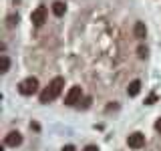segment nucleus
<instances>
[{
    "label": "nucleus",
    "instance_id": "1",
    "mask_svg": "<svg viewBox=\"0 0 161 151\" xmlns=\"http://www.w3.org/2000/svg\"><path fill=\"white\" fill-rule=\"evenodd\" d=\"M63 87H64V79L63 77L53 79L50 85H48V89H44L42 93H40V103H50L53 99H57L60 95V91H63Z\"/></svg>",
    "mask_w": 161,
    "mask_h": 151
},
{
    "label": "nucleus",
    "instance_id": "2",
    "mask_svg": "<svg viewBox=\"0 0 161 151\" xmlns=\"http://www.w3.org/2000/svg\"><path fill=\"white\" fill-rule=\"evenodd\" d=\"M18 91H20V95H34V93L38 91V79H36V77L24 79L22 83L18 85Z\"/></svg>",
    "mask_w": 161,
    "mask_h": 151
},
{
    "label": "nucleus",
    "instance_id": "3",
    "mask_svg": "<svg viewBox=\"0 0 161 151\" xmlns=\"http://www.w3.org/2000/svg\"><path fill=\"white\" fill-rule=\"evenodd\" d=\"M127 145L131 149H141L145 145V135L139 133V131H135V133H131L127 137Z\"/></svg>",
    "mask_w": 161,
    "mask_h": 151
},
{
    "label": "nucleus",
    "instance_id": "4",
    "mask_svg": "<svg viewBox=\"0 0 161 151\" xmlns=\"http://www.w3.org/2000/svg\"><path fill=\"white\" fill-rule=\"evenodd\" d=\"M30 20H32L34 26H42V24L47 22V8H44V6H38L32 14H30Z\"/></svg>",
    "mask_w": 161,
    "mask_h": 151
},
{
    "label": "nucleus",
    "instance_id": "5",
    "mask_svg": "<svg viewBox=\"0 0 161 151\" xmlns=\"http://www.w3.org/2000/svg\"><path fill=\"white\" fill-rule=\"evenodd\" d=\"M80 95H83L80 87H70V91L67 93V97H64V105H75V103H79Z\"/></svg>",
    "mask_w": 161,
    "mask_h": 151
},
{
    "label": "nucleus",
    "instance_id": "6",
    "mask_svg": "<svg viewBox=\"0 0 161 151\" xmlns=\"http://www.w3.org/2000/svg\"><path fill=\"white\" fill-rule=\"evenodd\" d=\"M4 143L10 145V147H18V145L22 143V135H20L18 131H10L6 135V141H4Z\"/></svg>",
    "mask_w": 161,
    "mask_h": 151
},
{
    "label": "nucleus",
    "instance_id": "7",
    "mask_svg": "<svg viewBox=\"0 0 161 151\" xmlns=\"http://www.w3.org/2000/svg\"><path fill=\"white\" fill-rule=\"evenodd\" d=\"M141 91V81H131L129 87H127V95L129 97H137Z\"/></svg>",
    "mask_w": 161,
    "mask_h": 151
},
{
    "label": "nucleus",
    "instance_id": "8",
    "mask_svg": "<svg viewBox=\"0 0 161 151\" xmlns=\"http://www.w3.org/2000/svg\"><path fill=\"white\" fill-rule=\"evenodd\" d=\"M135 38H145V34H147V26H145V22H135Z\"/></svg>",
    "mask_w": 161,
    "mask_h": 151
},
{
    "label": "nucleus",
    "instance_id": "9",
    "mask_svg": "<svg viewBox=\"0 0 161 151\" xmlns=\"http://www.w3.org/2000/svg\"><path fill=\"white\" fill-rule=\"evenodd\" d=\"M64 10H67V6H64L63 2H54V4H53V12L57 14V16H63Z\"/></svg>",
    "mask_w": 161,
    "mask_h": 151
},
{
    "label": "nucleus",
    "instance_id": "10",
    "mask_svg": "<svg viewBox=\"0 0 161 151\" xmlns=\"http://www.w3.org/2000/svg\"><path fill=\"white\" fill-rule=\"evenodd\" d=\"M8 69H10V59L6 54H2V70L0 73H8Z\"/></svg>",
    "mask_w": 161,
    "mask_h": 151
},
{
    "label": "nucleus",
    "instance_id": "11",
    "mask_svg": "<svg viewBox=\"0 0 161 151\" xmlns=\"http://www.w3.org/2000/svg\"><path fill=\"white\" fill-rule=\"evenodd\" d=\"M137 53H139V59H145V57H147V48H145V47H139Z\"/></svg>",
    "mask_w": 161,
    "mask_h": 151
},
{
    "label": "nucleus",
    "instance_id": "12",
    "mask_svg": "<svg viewBox=\"0 0 161 151\" xmlns=\"http://www.w3.org/2000/svg\"><path fill=\"white\" fill-rule=\"evenodd\" d=\"M85 151H99V147H97V145H87Z\"/></svg>",
    "mask_w": 161,
    "mask_h": 151
},
{
    "label": "nucleus",
    "instance_id": "13",
    "mask_svg": "<svg viewBox=\"0 0 161 151\" xmlns=\"http://www.w3.org/2000/svg\"><path fill=\"white\" fill-rule=\"evenodd\" d=\"M63 151H77V149H75L73 145H64V147H63Z\"/></svg>",
    "mask_w": 161,
    "mask_h": 151
},
{
    "label": "nucleus",
    "instance_id": "14",
    "mask_svg": "<svg viewBox=\"0 0 161 151\" xmlns=\"http://www.w3.org/2000/svg\"><path fill=\"white\" fill-rule=\"evenodd\" d=\"M155 129H157L159 133H161V119H157V123H155Z\"/></svg>",
    "mask_w": 161,
    "mask_h": 151
},
{
    "label": "nucleus",
    "instance_id": "15",
    "mask_svg": "<svg viewBox=\"0 0 161 151\" xmlns=\"http://www.w3.org/2000/svg\"><path fill=\"white\" fill-rule=\"evenodd\" d=\"M153 101H155V95H151V97L147 99V105H153Z\"/></svg>",
    "mask_w": 161,
    "mask_h": 151
}]
</instances>
